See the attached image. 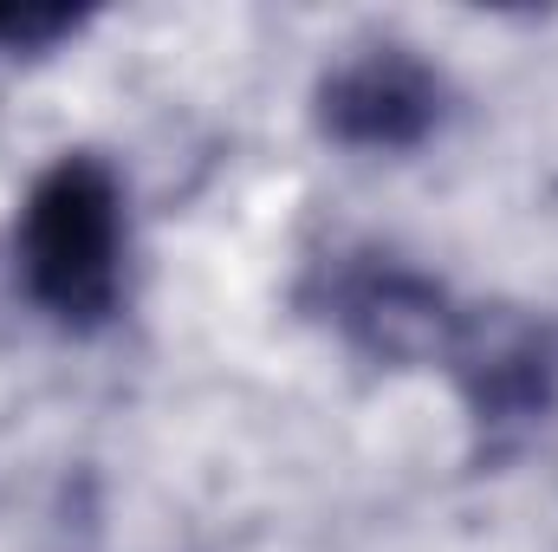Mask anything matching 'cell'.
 <instances>
[{
	"label": "cell",
	"mask_w": 558,
	"mask_h": 552,
	"mask_svg": "<svg viewBox=\"0 0 558 552\" xmlns=\"http://www.w3.org/2000/svg\"><path fill=\"white\" fill-rule=\"evenodd\" d=\"M20 279L59 325H105L124 292V195L98 156H59L20 202Z\"/></svg>",
	"instance_id": "1"
},
{
	"label": "cell",
	"mask_w": 558,
	"mask_h": 552,
	"mask_svg": "<svg viewBox=\"0 0 558 552\" xmlns=\"http://www.w3.org/2000/svg\"><path fill=\"white\" fill-rule=\"evenodd\" d=\"M441 111L448 85L410 46H364L318 79V131L351 149H416Z\"/></svg>",
	"instance_id": "2"
},
{
	"label": "cell",
	"mask_w": 558,
	"mask_h": 552,
	"mask_svg": "<svg viewBox=\"0 0 558 552\" xmlns=\"http://www.w3.org/2000/svg\"><path fill=\"white\" fill-rule=\"evenodd\" d=\"M481 422H539L558 404V338L553 325L513 312H461L441 351Z\"/></svg>",
	"instance_id": "3"
},
{
	"label": "cell",
	"mask_w": 558,
	"mask_h": 552,
	"mask_svg": "<svg viewBox=\"0 0 558 552\" xmlns=\"http://www.w3.org/2000/svg\"><path fill=\"white\" fill-rule=\"evenodd\" d=\"M338 325L377 358H441L461 312L416 274H357L338 286Z\"/></svg>",
	"instance_id": "4"
},
{
	"label": "cell",
	"mask_w": 558,
	"mask_h": 552,
	"mask_svg": "<svg viewBox=\"0 0 558 552\" xmlns=\"http://www.w3.org/2000/svg\"><path fill=\"white\" fill-rule=\"evenodd\" d=\"M78 26H85V13H72V7H0V46L7 52H46L52 39L78 33Z\"/></svg>",
	"instance_id": "5"
}]
</instances>
